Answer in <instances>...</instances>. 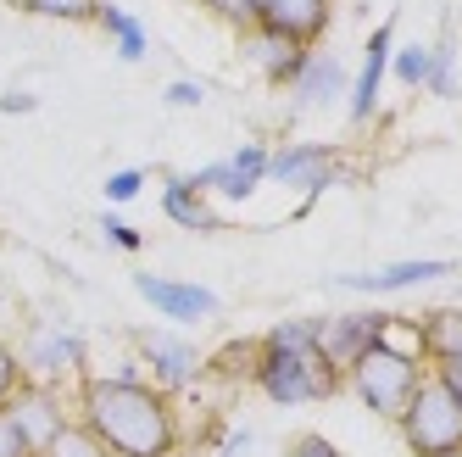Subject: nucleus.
<instances>
[{
  "instance_id": "6",
  "label": "nucleus",
  "mask_w": 462,
  "mask_h": 457,
  "mask_svg": "<svg viewBox=\"0 0 462 457\" xmlns=\"http://www.w3.org/2000/svg\"><path fill=\"white\" fill-rule=\"evenodd\" d=\"M23 368H28V379H40V385H79L84 379V363H89V346H84V335H73V330H56V323H34V330L23 335Z\"/></svg>"
},
{
  "instance_id": "2",
  "label": "nucleus",
  "mask_w": 462,
  "mask_h": 457,
  "mask_svg": "<svg viewBox=\"0 0 462 457\" xmlns=\"http://www.w3.org/2000/svg\"><path fill=\"white\" fill-rule=\"evenodd\" d=\"M256 340H262V357H256L251 385L273 407H312L346 390V374L318 351V335L307 318H284L273 330H262Z\"/></svg>"
},
{
  "instance_id": "3",
  "label": "nucleus",
  "mask_w": 462,
  "mask_h": 457,
  "mask_svg": "<svg viewBox=\"0 0 462 457\" xmlns=\"http://www.w3.org/2000/svg\"><path fill=\"white\" fill-rule=\"evenodd\" d=\"M429 363H412V357H395L384 346H368L356 357V363L346 368V390H356V402L368 407L374 418H402L407 402L418 396V385H423Z\"/></svg>"
},
{
  "instance_id": "28",
  "label": "nucleus",
  "mask_w": 462,
  "mask_h": 457,
  "mask_svg": "<svg viewBox=\"0 0 462 457\" xmlns=\"http://www.w3.org/2000/svg\"><path fill=\"white\" fill-rule=\"evenodd\" d=\"M23 385H28V368H23L17 346H0V407H12Z\"/></svg>"
},
{
  "instance_id": "27",
  "label": "nucleus",
  "mask_w": 462,
  "mask_h": 457,
  "mask_svg": "<svg viewBox=\"0 0 462 457\" xmlns=\"http://www.w3.org/2000/svg\"><path fill=\"white\" fill-rule=\"evenodd\" d=\"M145 179H151L145 168H117V173H112V179L101 184V195H106L112 207H128V201H134V195H145Z\"/></svg>"
},
{
  "instance_id": "13",
  "label": "nucleus",
  "mask_w": 462,
  "mask_h": 457,
  "mask_svg": "<svg viewBox=\"0 0 462 457\" xmlns=\"http://www.w3.org/2000/svg\"><path fill=\"white\" fill-rule=\"evenodd\" d=\"M328 23H335V0H268L256 28H273V34H290V40H301V45L318 51V40L328 34Z\"/></svg>"
},
{
  "instance_id": "21",
  "label": "nucleus",
  "mask_w": 462,
  "mask_h": 457,
  "mask_svg": "<svg viewBox=\"0 0 462 457\" xmlns=\"http://www.w3.org/2000/svg\"><path fill=\"white\" fill-rule=\"evenodd\" d=\"M256 357H262V340H228L207 368H212V379H228V385H235V379H251V374H256Z\"/></svg>"
},
{
  "instance_id": "35",
  "label": "nucleus",
  "mask_w": 462,
  "mask_h": 457,
  "mask_svg": "<svg viewBox=\"0 0 462 457\" xmlns=\"http://www.w3.org/2000/svg\"><path fill=\"white\" fill-rule=\"evenodd\" d=\"M212 457H235V452H228V446H217V452H212Z\"/></svg>"
},
{
  "instance_id": "8",
  "label": "nucleus",
  "mask_w": 462,
  "mask_h": 457,
  "mask_svg": "<svg viewBox=\"0 0 462 457\" xmlns=\"http://www.w3.org/2000/svg\"><path fill=\"white\" fill-rule=\"evenodd\" d=\"M12 418H17L23 441L34 446V457H45V452H51V441H56V435L79 418V407L61 396V385H40V379H28V385L17 390V402H12Z\"/></svg>"
},
{
  "instance_id": "29",
  "label": "nucleus",
  "mask_w": 462,
  "mask_h": 457,
  "mask_svg": "<svg viewBox=\"0 0 462 457\" xmlns=\"http://www.w3.org/2000/svg\"><path fill=\"white\" fill-rule=\"evenodd\" d=\"M0 457H34V446L23 441V430H17L12 407H0Z\"/></svg>"
},
{
  "instance_id": "25",
  "label": "nucleus",
  "mask_w": 462,
  "mask_h": 457,
  "mask_svg": "<svg viewBox=\"0 0 462 457\" xmlns=\"http://www.w3.org/2000/svg\"><path fill=\"white\" fill-rule=\"evenodd\" d=\"M195 6H201V12H212L217 23H228V28H235V34H251V28L262 23L251 0H195Z\"/></svg>"
},
{
  "instance_id": "18",
  "label": "nucleus",
  "mask_w": 462,
  "mask_h": 457,
  "mask_svg": "<svg viewBox=\"0 0 462 457\" xmlns=\"http://www.w3.org/2000/svg\"><path fill=\"white\" fill-rule=\"evenodd\" d=\"M95 23H101L106 34L117 40V56H123V61H145V56H151V40H145L140 17H128L123 6H106V0H101V12H95Z\"/></svg>"
},
{
  "instance_id": "20",
  "label": "nucleus",
  "mask_w": 462,
  "mask_h": 457,
  "mask_svg": "<svg viewBox=\"0 0 462 457\" xmlns=\"http://www.w3.org/2000/svg\"><path fill=\"white\" fill-rule=\"evenodd\" d=\"M423 89H435L440 101H457L462 95V79H457V40H451V28H446V40L440 45H429V79Z\"/></svg>"
},
{
  "instance_id": "22",
  "label": "nucleus",
  "mask_w": 462,
  "mask_h": 457,
  "mask_svg": "<svg viewBox=\"0 0 462 457\" xmlns=\"http://www.w3.org/2000/svg\"><path fill=\"white\" fill-rule=\"evenodd\" d=\"M45 457H112V452L101 446V435H95L84 418H73L68 430H61V435L51 441V452H45Z\"/></svg>"
},
{
  "instance_id": "37",
  "label": "nucleus",
  "mask_w": 462,
  "mask_h": 457,
  "mask_svg": "<svg viewBox=\"0 0 462 457\" xmlns=\"http://www.w3.org/2000/svg\"><path fill=\"white\" fill-rule=\"evenodd\" d=\"M446 457H462V452H446Z\"/></svg>"
},
{
  "instance_id": "17",
  "label": "nucleus",
  "mask_w": 462,
  "mask_h": 457,
  "mask_svg": "<svg viewBox=\"0 0 462 457\" xmlns=\"http://www.w3.org/2000/svg\"><path fill=\"white\" fill-rule=\"evenodd\" d=\"M374 346L395 351V357H412V363H429V335H423V318H402V312H379V335Z\"/></svg>"
},
{
  "instance_id": "11",
  "label": "nucleus",
  "mask_w": 462,
  "mask_h": 457,
  "mask_svg": "<svg viewBox=\"0 0 462 457\" xmlns=\"http://www.w3.org/2000/svg\"><path fill=\"white\" fill-rule=\"evenodd\" d=\"M390 51H395V28L379 23L368 34V45H362V68H356V84H351V107H346L351 128L379 117V95H384V79H390Z\"/></svg>"
},
{
  "instance_id": "33",
  "label": "nucleus",
  "mask_w": 462,
  "mask_h": 457,
  "mask_svg": "<svg viewBox=\"0 0 462 457\" xmlns=\"http://www.w3.org/2000/svg\"><path fill=\"white\" fill-rule=\"evenodd\" d=\"M40 101H34V89H0V112L6 117H28Z\"/></svg>"
},
{
  "instance_id": "26",
  "label": "nucleus",
  "mask_w": 462,
  "mask_h": 457,
  "mask_svg": "<svg viewBox=\"0 0 462 457\" xmlns=\"http://www.w3.org/2000/svg\"><path fill=\"white\" fill-rule=\"evenodd\" d=\"M268 162H273V151L256 145V140H245L240 151H228V168L245 173V179H256V184H268Z\"/></svg>"
},
{
  "instance_id": "32",
  "label": "nucleus",
  "mask_w": 462,
  "mask_h": 457,
  "mask_svg": "<svg viewBox=\"0 0 462 457\" xmlns=\"http://www.w3.org/2000/svg\"><path fill=\"white\" fill-rule=\"evenodd\" d=\"M429 374H435V379L451 390V396L462 402V357H440V363H429Z\"/></svg>"
},
{
  "instance_id": "5",
  "label": "nucleus",
  "mask_w": 462,
  "mask_h": 457,
  "mask_svg": "<svg viewBox=\"0 0 462 457\" xmlns=\"http://www.w3.org/2000/svg\"><path fill=\"white\" fill-rule=\"evenodd\" d=\"M128 346H134L140 357V374L156 385V390H168V396H179V390H189L195 379H201V351H195L179 330H128Z\"/></svg>"
},
{
  "instance_id": "10",
  "label": "nucleus",
  "mask_w": 462,
  "mask_h": 457,
  "mask_svg": "<svg viewBox=\"0 0 462 457\" xmlns=\"http://www.w3.org/2000/svg\"><path fill=\"white\" fill-rule=\"evenodd\" d=\"M240 45H245V61L273 89H295V79H301L307 61H312V45L290 40V34H273V28H251V34H240Z\"/></svg>"
},
{
  "instance_id": "7",
  "label": "nucleus",
  "mask_w": 462,
  "mask_h": 457,
  "mask_svg": "<svg viewBox=\"0 0 462 457\" xmlns=\"http://www.w3.org/2000/svg\"><path fill=\"white\" fill-rule=\"evenodd\" d=\"M134 290H140V302L151 307V312H162L173 323V330H195V323H207V318H217L223 312V302H217V290H207V284H189V279H168V274H134Z\"/></svg>"
},
{
  "instance_id": "24",
  "label": "nucleus",
  "mask_w": 462,
  "mask_h": 457,
  "mask_svg": "<svg viewBox=\"0 0 462 457\" xmlns=\"http://www.w3.org/2000/svg\"><path fill=\"white\" fill-rule=\"evenodd\" d=\"M34 17H56V23H95L101 0H28Z\"/></svg>"
},
{
  "instance_id": "30",
  "label": "nucleus",
  "mask_w": 462,
  "mask_h": 457,
  "mask_svg": "<svg viewBox=\"0 0 462 457\" xmlns=\"http://www.w3.org/2000/svg\"><path fill=\"white\" fill-rule=\"evenodd\" d=\"M101 228H106V240H112L117 251H140V246H145V235H140L134 223H123L117 212H106V218H101Z\"/></svg>"
},
{
  "instance_id": "9",
  "label": "nucleus",
  "mask_w": 462,
  "mask_h": 457,
  "mask_svg": "<svg viewBox=\"0 0 462 457\" xmlns=\"http://www.w3.org/2000/svg\"><path fill=\"white\" fill-rule=\"evenodd\" d=\"M268 179H273V184H290V190H301V195H323L328 184L340 179V151H335V145L295 140V145L273 151V162H268Z\"/></svg>"
},
{
  "instance_id": "12",
  "label": "nucleus",
  "mask_w": 462,
  "mask_h": 457,
  "mask_svg": "<svg viewBox=\"0 0 462 457\" xmlns=\"http://www.w3.org/2000/svg\"><path fill=\"white\" fill-rule=\"evenodd\" d=\"M312 335H318V351L346 374L356 357L374 346V335H379V312H335V318H312Z\"/></svg>"
},
{
  "instance_id": "14",
  "label": "nucleus",
  "mask_w": 462,
  "mask_h": 457,
  "mask_svg": "<svg viewBox=\"0 0 462 457\" xmlns=\"http://www.w3.org/2000/svg\"><path fill=\"white\" fill-rule=\"evenodd\" d=\"M295 107L301 112H323V107H335V101H346L351 95V79H346V61L340 56H328V51H312V61H307V73L295 79Z\"/></svg>"
},
{
  "instance_id": "34",
  "label": "nucleus",
  "mask_w": 462,
  "mask_h": 457,
  "mask_svg": "<svg viewBox=\"0 0 462 457\" xmlns=\"http://www.w3.org/2000/svg\"><path fill=\"white\" fill-rule=\"evenodd\" d=\"M295 457H346V452H340L335 441H323V435L312 430V435H301V441H295Z\"/></svg>"
},
{
  "instance_id": "36",
  "label": "nucleus",
  "mask_w": 462,
  "mask_h": 457,
  "mask_svg": "<svg viewBox=\"0 0 462 457\" xmlns=\"http://www.w3.org/2000/svg\"><path fill=\"white\" fill-rule=\"evenodd\" d=\"M251 6H256V17H262V6H268V0H251Z\"/></svg>"
},
{
  "instance_id": "23",
  "label": "nucleus",
  "mask_w": 462,
  "mask_h": 457,
  "mask_svg": "<svg viewBox=\"0 0 462 457\" xmlns=\"http://www.w3.org/2000/svg\"><path fill=\"white\" fill-rule=\"evenodd\" d=\"M390 79L402 89H423L429 79V45H395L390 51Z\"/></svg>"
},
{
  "instance_id": "31",
  "label": "nucleus",
  "mask_w": 462,
  "mask_h": 457,
  "mask_svg": "<svg viewBox=\"0 0 462 457\" xmlns=\"http://www.w3.org/2000/svg\"><path fill=\"white\" fill-rule=\"evenodd\" d=\"M162 101H168V107H179V112H184V107H201V101H207V89L195 84V79H173L168 89H162Z\"/></svg>"
},
{
  "instance_id": "1",
  "label": "nucleus",
  "mask_w": 462,
  "mask_h": 457,
  "mask_svg": "<svg viewBox=\"0 0 462 457\" xmlns=\"http://www.w3.org/2000/svg\"><path fill=\"white\" fill-rule=\"evenodd\" d=\"M73 407L112 457H173L184 446V424L168 390H156L140 368L84 374L73 385Z\"/></svg>"
},
{
  "instance_id": "4",
  "label": "nucleus",
  "mask_w": 462,
  "mask_h": 457,
  "mask_svg": "<svg viewBox=\"0 0 462 457\" xmlns=\"http://www.w3.org/2000/svg\"><path fill=\"white\" fill-rule=\"evenodd\" d=\"M402 424V441L412 457H446V452H462V402L451 396V390L435 379V374H423L418 385V396L407 402V413L395 418Z\"/></svg>"
},
{
  "instance_id": "19",
  "label": "nucleus",
  "mask_w": 462,
  "mask_h": 457,
  "mask_svg": "<svg viewBox=\"0 0 462 457\" xmlns=\"http://www.w3.org/2000/svg\"><path fill=\"white\" fill-rule=\"evenodd\" d=\"M423 335H429V363H440V357H462V307L423 312Z\"/></svg>"
},
{
  "instance_id": "16",
  "label": "nucleus",
  "mask_w": 462,
  "mask_h": 457,
  "mask_svg": "<svg viewBox=\"0 0 462 457\" xmlns=\"http://www.w3.org/2000/svg\"><path fill=\"white\" fill-rule=\"evenodd\" d=\"M162 218H168V223H179V228H189V235H212V228L223 223L217 218V207L207 201V190H195L189 179H168V184H162Z\"/></svg>"
},
{
  "instance_id": "15",
  "label": "nucleus",
  "mask_w": 462,
  "mask_h": 457,
  "mask_svg": "<svg viewBox=\"0 0 462 457\" xmlns=\"http://www.w3.org/2000/svg\"><path fill=\"white\" fill-rule=\"evenodd\" d=\"M451 263H435V256H412V263H384L374 274H340L335 284L346 290H362V296H384V290H412V284H429V279H446Z\"/></svg>"
}]
</instances>
